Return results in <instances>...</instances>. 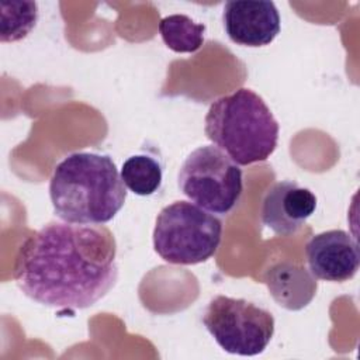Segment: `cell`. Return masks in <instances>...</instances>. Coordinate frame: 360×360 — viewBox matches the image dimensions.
I'll use <instances>...</instances> for the list:
<instances>
[{"label":"cell","instance_id":"6da1fadb","mask_svg":"<svg viewBox=\"0 0 360 360\" xmlns=\"http://www.w3.org/2000/svg\"><path fill=\"white\" fill-rule=\"evenodd\" d=\"M13 276L24 295L41 305L93 307L118 278L114 233L104 225L48 222L20 246Z\"/></svg>","mask_w":360,"mask_h":360},{"label":"cell","instance_id":"7a4b0ae2","mask_svg":"<svg viewBox=\"0 0 360 360\" xmlns=\"http://www.w3.org/2000/svg\"><path fill=\"white\" fill-rule=\"evenodd\" d=\"M49 198L59 219L103 225L124 207L127 187L108 155L75 152L55 166Z\"/></svg>","mask_w":360,"mask_h":360},{"label":"cell","instance_id":"8fae6325","mask_svg":"<svg viewBox=\"0 0 360 360\" xmlns=\"http://www.w3.org/2000/svg\"><path fill=\"white\" fill-rule=\"evenodd\" d=\"M159 34L165 45L177 53L197 52L204 44L205 25L186 14H172L160 20Z\"/></svg>","mask_w":360,"mask_h":360},{"label":"cell","instance_id":"4fadbf2b","mask_svg":"<svg viewBox=\"0 0 360 360\" xmlns=\"http://www.w3.org/2000/svg\"><path fill=\"white\" fill-rule=\"evenodd\" d=\"M38 14L35 1L1 3V42L24 39L34 30Z\"/></svg>","mask_w":360,"mask_h":360},{"label":"cell","instance_id":"3957f363","mask_svg":"<svg viewBox=\"0 0 360 360\" xmlns=\"http://www.w3.org/2000/svg\"><path fill=\"white\" fill-rule=\"evenodd\" d=\"M204 132L238 166H248L270 158L277 148L280 127L266 101L242 87L210 105Z\"/></svg>","mask_w":360,"mask_h":360},{"label":"cell","instance_id":"9c48e42d","mask_svg":"<svg viewBox=\"0 0 360 360\" xmlns=\"http://www.w3.org/2000/svg\"><path fill=\"white\" fill-rule=\"evenodd\" d=\"M316 197L294 180L274 183L262 201V222L276 235L290 236L297 233L315 212Z\"/></svg>","mask_w":360,"mask_h":360},{"label":"cell","instance_id":"277c9868","mask_svg":"<svg viewBox=\"0 0 360 360\" xmlns=\"http://www.w3.org/2000/svg\"><path fill=\"white\" fill-rule=\"evenodd\" d=\"M221 239V219L194 202L174 201L156 217L153 249L166 263H204L217 253Z\"/></svg>","mask_w":360,"mask_h":360},{"label":"cell","instance_id":"52a82bcc","mask_svg":"<svg viewBox=\"0 0 360 360\" xmlns=\"http://www.w3.org/2000/svg\"><path fill=\"white\" fill-rule=\"evenodd\" d=\"M309 271L315 278L342 283L354 277L360 266L357 242L343 229L314 235L305 245Z\"/></svg>","mask_w":360,"mask_h":360},{"label":"cell","instance_id":"8992f818","mask_svg":"<svg viewBox=\"0 0 360 360\" xmlns=\"http://www.w3.org/2000/svg\"><path fill=\"white\" fill-rule=\"evenodd\" d=\"M202 323L221 349L238 356L263 353L274 335L273 314L245 298L214 297Z\"/></svg>","mask_w":360,"mask_h":360},{"label":"cell","instance_id":"ba28073f","mask_svg":"<svg viewBox=\"0 0 360 360\" xmlns=\"http://www.w3.org/2000/svg\"><path fill=\"white\" fill-rule=\"evenodd\" d=\"M224 28L238 45L259 48L270 45L281 28L280 14L273 1H228L222 13Z\"/></svg>","mask_w":360,"mask_h":360},{"label":"cell","instance_id":"7c38bea8","mask_svg":"<svg viewBox=\"0 0 360 360\" xmlns=\"http://www.w3.org/2000/svg\"><path fill=\"white\" fill-rule=\"evenodd\" d=\"M120 174L125 187L142 197L156 193L163 179L162 165L149 155L129 156L122 163Z\"/></svg>","mask_w":360,"mask_h":360},{"label":"cell","instance_id":"5b68a950","mask_svg":"<svg viewBox=\"0 0 360 360\" xmlns=\"http://www.w3.org/2000/svg\"><path fill=\"white\" fill-rule=\"evenodd\" d=\"M180 191L195 205L215 214H229L243 193L240 167L215 145L194 149L177 174Z\"/></svg>","mask_w":360,"mask_h":360},{"label":"cell","instance_id":"30bf717a","mask_svg":"<svg viewBox=\"0 0 360 360\" xmlns=\"http://www.w3.org/2000/svg\"><path fill=\"white\" fill-rule=\"evenodd\" d=\"M264 283L277 305L287 311L304 309L315 297L318 281L302 264L278 262L271 266Z\"/></svg>","mask_w":360,"mask_h":360}]
</instances>
